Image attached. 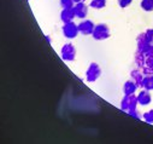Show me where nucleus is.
I'll use <instances>...</instances> for the list:
<instances>
[{
	"label": "nucleus",
	"instance_id": "nucleus-6",
	"mask_svg": "<svg viewBox=\"0 0 153 144\" xmlns=\"http://www.w3.org/2000/svg\"><path fill=\"white\" fill-rule=\"evenodd\" d=\"M60 55H62V58L64 61H68V62H71L76 58V49L72 44H65L63 47H62V51H60Z\"/></svg>",
	"mask_w": 153,
	"mask_h": 144
},
{
	"label": "nucleus",
	"instance_id": "nucleus-16",
	"mask_svg": "<svg viewBox=\"0 0 153 144\" xmlns=\"http://www.w3.org/2000/svg\"><path fill=\"white\" fill-rule=\"evenodd\" d=\"M91 6L93 9H97V10L104 9L106 6V0H92V2H91Z\"/></svg>",
	"mask_w": 153,
	"mask_h": 144
},
{
	"label": "nucleus",
	"instance_id": "nucleus-14",
	"mask_svg": "<svg viewBox=\"0 0 153 144\" xmlns=\"http://www.w3.org/2000/svg\"><path fill=\"white\" fill-rule=\"evenodd\" d=\"M142 87L148 91L153 90V75H145L143 81H142Z\"/></svg>",
	"mask_w": 153,
	"mask_h": 144
},
{
	"label": "nucleus",
	"instance_id": "nucleus-4",
	"mask_svg": "<svg viewBox=\"0 0 153 144\" xmlns=\"http://www.w3.org/2000/svg\"><path fill=\"white\" fill-rule=\"evenodd\" d=\"M101 75V68L98 63L93 62L89 64L87 71H86V80L88 82H94L99 79V76Z\"/></svg>",
	"mask_w": 153,
	"mask_h": 144
},
{
	"label": "nucleus",
	"instance_id": "nucleus-17",
	"mask_svg": "<svg viewBox=\"0 0 153 144\" xmlns=\"http://www.w3.org/2000/svg\"><path fill=\"white\" fill-rule=\"evenodd\" d=\"M142 119H143L147 124H153V109L146 112V113L142 115Z\"/></svg>",
	"mask_w": 153,
	"mask_h": 144
},
{
	"label": "nucleus",
	"instance_id": "nucleus-5",
	"mask_svg": "<svg viewBox=\"0 0 153 144\" xmlns=\"http://www.w3.org/2000/svg\"><path fill=\"white\" fill-rule=\"evenodd\" d=\"M63 35L68 39H75L77 37L79 32V24H75L74 22H69V23H64L63 28H62Z\"/></svg>",
	"mask_w": 153,
	"mask_h": 144
},
{
	"label": "nucleus",
	"instance_id": "nucleus-9",
	"mask_svg": "<svg viewBox=\"0 0 153 144\" xmlns=\"http://www.w3.org/2000/svg\"><path fill=\"white\" fill-rule=\"evenodd\" d=\"M143 78H145V74L142 69L137 68V69H133L130 71V79L139 86V87H142V81H143Z\"/></svg>",
	"mask_w": 153,
	"mask_h": 144
},
{
	"label": "nucleus",
	"instance_id": "nucleus-19",
	"mask_svg": "<svg viewBox=\"0 0 153 144\" xmlns=\"http://www.w3.org/2000/svg\"><path fill=\"white\" fill-rule=\"evenodd\" d=\"M145 34H146L147 40L153 45V29H147V30L145 32Z\"/></svg>",
	"mask_w": 153,
	"mask_h": 144
},
{
	"label": "nucleus",
	"instance_id": "nucleus-15",
	"mask_svg": "<svg viewBox=\"0 0 153 144\" xmlns=\"http://www.w3.org/2000/svg\"><path fill=\"white\" fill-rule=\"evenodd\" d=\"M141 9L149 12V11H153V0H142L141 2Z\"/></svg>",
	"mask_w": 153,
	"mask_h": 144
},
{
	"label": "nucleus",
	"instance_id": "nucleus-3",
	"mask_svg": "<svg viewBox=\"0 0 153 144\" xmlns=\"http://www.w3.org/2000/svg\"><path fill=\"white\" fill-rule=\"evenodd\" d=\"M92 37L100 41V40H105L107 38H110V28L107 27V24L105 23H99L95 26L94 30H93V34H92Z\"/></svg>",
	"mask_w": 153,
	"mask_h": 144
},
{
	"label": "nucleus",
	"instance_id": "nucleus-23",
	"mask_svg": "<svg viewBox=\"0 0 153 144\" xmlns=\"http://www.w3.org/2000/svg\"><path fill=\"white\" fill-rule=\"evenodd\" d=\"M75 3H81V2H85V0H74Z\"/></svg>",
	"mask_w": 153,
	"mask_h": 144
},
{
	"label": "nucleus",
	"instance_id": "nucleus-8",
	"mask_svg": "<svg viewBox=\"0 0 153 144\" xmlns=\"http://www.w3.org/2000/svg\"><path fill=\"white\" fill-rule=\"evenodd\" d=\"M72 9H74V12H75V16L79 17V18H85L88 14V6L83 2L76 3Z\"/></svg>",
	"mask_w": 153,
	"mask_h": 144
},
{
	"label": "nucleus",
	"instance_id": "nucleus-7",
	"mask_svg": "<svg viewBox=\"0 0 153 144\" xmlns=\"http://www.w3.org/2000/svg\"><path fill=\"white\" fill-rule=\"evenodd\" d=\"M95 26L92 21L89 20H85L82 21L80 24H79V32L83 35H89V34H93V30H94Z\"/></svg>",
	"mask_w": 153,
	"mask_h": 144
},
{
	"label": "nucleus",
	"instance_id": "nucleus-1",
	"mask_svg": "<svg viewBox=\"0 0 153 144\" xmlns=\"http://www.w3.org/2000/svg\"><path fill=\"white\" fill-rule=\"evenodd\" d=\"M136 45H137V51L142 52L146 57L153 55V45L147 40L145 32L143 33H140L137 35V38H136Z\"/></svg>",
	"mask_w": 153,
	"mask_h": 144
},
{
	"label": "nucleus",
	"instance_id": "nucleus-22",
	"mask_svg": "<svg viewBox=\"0 0 153 144\" xmlns=\"http://www.w3.org/2000/svg\"><path fill=\"white\" fill-rule=\"evenodd\" d=\"M129 115H131V116H134L135 119H142V115L141 114H139V112L135 109V110H133V112H130L129 113Z\"/></svg>",
	"mask_w": 153,
	"mask_h": 144
},
{
	"label": "nucleus",
	"instance_id": "nucleus-18",
	"mask_svg": "<svg viewBox=\"0 0 153 144\" xmlns=\"http://www.w3.org/2000/svg\"><path fill=\"white\" fill-rule=\"evenodd\" d=\"M75 4L76 3L74 0H60V5L63 6V9H72Z\"/></svg>",
	"mask_w": 153,
	"mask_h": 144
},
{
	"label": "nucleus",
	"instance_id": "nucleus-2",
	"mask_svg": "<svg viewBox=\"0 0 153 144\" xmlns=\"http://www.w3.org/2000/svg\"><path fill=\"white\" fill-rule=\"evenodd\" d=\"M137 104H139L137 96H135V94H124V97L121 102V109L129 114L130 112L136 109Z\"/></svg>",
	"mask_w": 153,
	"mask_h": 144
},
{
	"label": "nucleus",
	"instance_id": "nucleus-20",
	"mask_svg": "<svg viewBox=\"0 0 153 144\" xmlns=\"http://www.w3.org/2000/svg\"><path fill=\"white\" fill-rule=\"evenodd\" d=\"M131 2H133V0H118V5L124 9V8L129 6L131 4Z\"/></svg>",
	"mask_w": 153,
	"mask_h": 144
},
{
	"label": "nucleus",
	"instance_id": "nucleus-10",
	"mask_svg": "<svg viewBox=\"0 0 153 144\" xmlns=\"http://www.w3.org/2000/svg\"><path fill=\"white\" fill-rule=\"evenodd\" d=\"M151 99H152V97H151L148 90H145V88H143V90L139 93V96H137V102H139V104H141V105H148V104L151 103Z\"/></svg>",
	"mask_w": 153,
	"mask_h": 144
},
{
	"label": "nucleus",
	"instance_id": "nucleus-11",
	"mask_svg": "<svg viewBox=\"0 0 153 144\" xmlns=\"http://www.w3.org/2000/svg\"><path fill=\"white\" fill-rule=\"evenodd\" d=\"M75 17V12H74V9H63L62 14H60V20L63 23H69V22H72Z\"/></svg>",
	"mask_w": 153,
	"mask_h": 144
},
{
	"label": "nucleus",
	"instance_id": "nucleus-21",
	"mask_svg": "<svg viewBox=\"0 0 153 144\" xmlns=\"http://www.w3.org/2000/svg\"><path fill=\"white\" fill-rule=\"evenodd\" d=\"M145 67H148V68H153V55L152 56H148L146 58V64Z\"/></svg>",
	"mask_w": 153,
	"mask_h": 144
},
{
	"label": "nucleus",
	"instance_id": "nucleus-13",
	"mask_svg": "<svg viewBox=\"0 0 153 144\" xmlns=\"http://www.w3.org/2000/svg\"><path fill=\"white\" fill-rule=\"evenodd\" d=\"M146 58H147V57H146L142 52H140V51L136 50L135 56H134V62H135V64L137 65V68L142 69V68L145 67V64H146Z\"/></svg>",
	"mask_w": 153,
	"mask_h": 144
},
{
	"label": "nucleus",
	"instance_id": "nucleus-12",
	"mask_svg": "<svg viewBox=\"0 0 153 144\" xmlns=\"http://www.w3.org/2000/svg\"><path fill=\"white\" fill-rule=\"evenodd\" d=\"M137 85L130 79V80H128L126 84H124V86H123V92H124V94H134L135 93V91L137 90Z\"/></svg>",
	"mask_w": 153,
	"mask_h": 144
}]
</instances>
